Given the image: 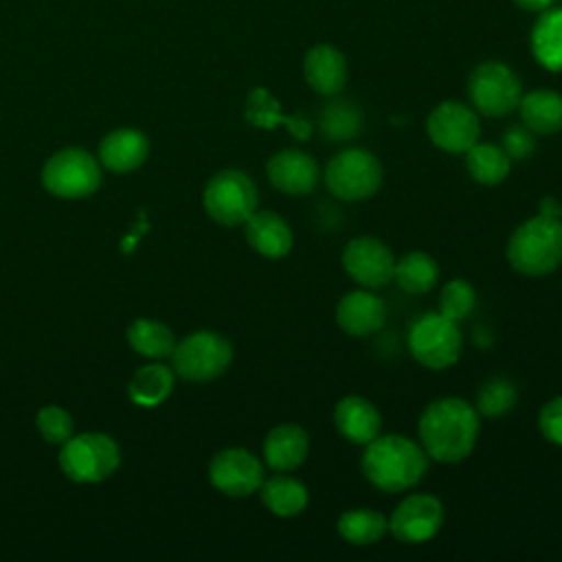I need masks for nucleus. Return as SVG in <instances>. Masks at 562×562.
<instances>
[{
	"instance_id": "obj_1",
	"label": "nucleus",
	"mask_w": 562,
	"mask_h": 562,
	"mask_svg": "<svg viewBox=\"0 0 562 562\" xmlns=\"http://www.w3.org/2000/svg\"><path fill=\"white\" fill-rule=\"evenodd\" d=\"M479 413L461 397H439L419 415L417 432L428 459L459 463L468 459L479 437Z\"/></svg>"
},
{
	"instance_id": "obj_2",
	"label": "nucleus",
	"mask_w": 562,
	"mask_h": 562,
	"mask_svg": "<svg viewBox=\"0 0 562 562\" xmlns=\"http://www.w3.org/2000/svg\"><path fill=\"white\" fill-rule=\"evenodd\" d=\"M360 468L373 487L395 494L415 487L424 479L428 454L406 435H378L364 446Z\"/></svg>"
},
{
	"instance_id": "obj_3",
	"label": "nucleus",
	"mask_w": 562,
	"mask_h": 562,
	"mask_svg": "<svg viewBox=\"0 0 562 562\" xmlns=\"http://www.w3.org/2000/svg\"><path fill=\"white\" fill-rule=\"evenodd\" d=\"M507 261L525 277H547L562 263V220L538 213L514 228Z\"/></svg>"
},
{
	"instance_id": "obj_4",
	"label": "nucleus",
	"mask_w": 562,
	"mask_h": 562,
	"mask_svg": "<svg viewBox=\"0 0 562 562\" xmlns=\"http://www.w3.org/2000/svg\"><path fill=\"white\" fill-rule=\"evenodd\" d=\"M382 162L362 147L338 151L325 167L327 191L345 202H362L373 198L382 187Z\"/></svg>"
},
{
	"instance_id": "obj_5",
	"label": "nucleus",
	"mask_w": 562,
	"mask_h": 562,
	"mask_svg": "<svg viewBox=\"0 0 562 562\" xmlns=\"http://www.w3.org/2000/svg\"><path fill=\"white\" fill-rule=\"evenodd\" d=\"M202 204L206 215L222 226H244L257 211L259 193L241 169H222L204 187Z\"/></svg>"
},
{
	"instance_id": "obj_6",
	"label": "nucleus",
	"mask_w": 562,
	"mask_h": 562,
	"mask_svg": "<svg viewBox=\"0 0 562 562\" xmlns=\"http://www.w3.org/2000/svg\"><path fill=\"white\" fill-rule=\"evenodd\" d=\"M231 360V342L211 329H200L184 336L171 351L173 371L187 382H211L228 369Z\"/></svg>"
},
{
	"instance_id": "obj_7",
	"label": "nucleus",
	"mask_w": 562,
	"mask_h": 562,
	"mask_svg": "<svg viewBox=\"0 0 562 562\" xmlns=\"http://www.w3.org/2000/svg\"><path fill=\"white\" fill-rule=\"evenodd\" d=\"M121 463L119 446L101 432H83L61 443L59 465L64 474L77 483L105 481Z\"/></svg>"
},
{
	"instance_id": "obj_8",
	"label": "nucleus",
	"mask_w": 562,
	"mask_h": 562,
	"mask_svg": "<svg viewBox=\"0 0 562 562\" xmlns=\"http://www.w3.org/2000/svg\"><path fill=\"white\" fill-rule=\"evenodd\" d=\"M463 336L443 314H424L408 329V351L426 369H448L461 358Z\"/></svg>"
},
{
	"instance_id": "obj_9",
	"label": "nucleus",
	"mask_w": 562,
	"mask_h": 562,
	"mask_svg": "<svg viewBox=\"0 0 562 562\" xmlns=\"http://www.w3.org/2000/svg\"><path fill=\"white\" fill-rule=\"evenodd\" d=\"M468 97L483 116H507L518 110L522 88L516 72L503 61L479 64L468 79Z\"/></svg>"
},
{
	"instance_id": "obj_10",
	"label": "nucleus",
	"mask_w": 562,
	"mask_h": 562,
	"mask_svg": "<svg viewBox=\"0 0 562 562\" xmlns=\"http://www.w3.org/2000/svg\"><path fill=\"white\" fill-rule=\"evenodd\" d=\"M42 184L48 193L64 200L86 198L101 184V165L86 149L68 147L46 160Z\"/></svg>"
},
{
	"instance_id": "obj_11",
	"label": "nucleus",
	"mask_w": 562,
	"mask_h": 562,
	"mask_svg": "<svg viewBox=\"0 0 562 562\" xmlns=\"http://www.w3.org/2000/svg\"><path fill=\"white\" fill-rule=\"evenodd\" d=\"M340 261L349 279L356 281L360 288L378 290L393 281L395 257L391 248L378 237L362 235L349 239L342 248Z\"/></svg>"
},
{
	"instance_id": "obj_12",
	"label": "nucleus",
	"mask_w": 562,
	"mask_h": 562,
	"mask_svg": "<svg viewBox=\"0 0 562 562\" xmlns=\"http://www.w3.org/2000/svg\"><path fill=\"white\" fill-rule=\"evenodd\" d=\"M426 134L435 147L448 154H465L479 143L481 123L472 108L461 101H441L426 119Z\"/></svg>"
},
{
	"instance_id": "obj_13",
	"label": "nucleus",
	"mask_w": 562,
	"mask_h": 562,
	"mask_svg": "<svg viewBox=\"0 0 562 562\" xmlns=\"http://www.w3.org/2000/svg\"><path fill=\"white\" fill-rule=\"evenodd\" d=\"M211 485L233 498L259 492L263 483L261 461L246 448H224L209 463Z\"/></svg>"
},
{
	"instance_id": "obj_14",
	"label": "nucleus",
	"mask_w": 562,
	"mask_h": 562,
	"mask_svg": "<svg viewBox=\"0 0 562 562\" xmlns=\"http://www.w3.org/2000/svg\"><path fill=\"white\" fill-rule=\"evenodd\" d=\"M443 505L432 494H411L400 501L389 518V531L397 542L419 544L439 533Z\"/></svg>"
},
{
	"instance_id": "obj_15",
	"label": "nucleus",
	"mask_w": 562,
	"mask_h": 562,
	"mask_svg": "<svg viewBox=\"0 0 562 562\" xmlns=\"http://www.w3.org/2000/svg\"><path fill=\"white\" fill-rule=\"evenodd\" d=\"M270 184L285 195H307L321 180L318 162L301 149H281L266 162Z\"/></svg>"
},
{
	"instance_id": "obj_16",
	"label": "nucleus",
	"mask_w": 562,
	"mask_h": 562,
	"mask_svg": "<svg viewBox=\"0 0 562 562\" xmlns=\"http://www.w3.org/2000/svg\"><path fill=\"white\" fill-rule=\"evenodd\" d=\"M386 303L367 288L347 292L336 305L338 327L353 338L375 334L386 323Z\"/></svg>"
},
{
	"instance_id": "obj_17",
	"label": "nucleus",
	"mask_w": 562,
	"mask_h": 562,
	"mask_svg": "<svg viewBox=\"0 0 562 562\" xmlns=\"http://www.w3.org/2000/svg\"><path fill=\"white\" fill-rule=\"evenodd\" d=\"M334 426L338 435L351 443L367 446L382 430V415L373 402L360 395H347L336 402Z\"/></svg>"
},
{
	"instance_id": "obj_18",
	"label": "nucleus",
	"mask_w": 562,
	"mask_h": 562,
	"mask_svg": "<svg viewBox=\"0 0 562 562\" xmlns=\"http://www.w3.org/2000/svg\"><path fill=\"white\" fill-rule=\"evenodd\" d=\"M310 452V435L299 424H279L263 439L266 465L274 472H294Z\"/></svg>"
},
{
	"instance_id": "obj_19",
	"label": "nucleus",
	"mask_w": 562,
	"mask_h": 562,
	"mask_svg": "<svg viewBox=\"0 0 562 562\" xmlns=\"http://www.w3.org/2000/svg\"><path fill=\"white\" fill-rule=\"evenodd\" d=\"M248 246L268 259H281L292 250L294 235L290 224L274 211H255L244 222Z\"/></svg>"
},
{
	"instance_id": "obj_20",
	"label": "nucleus",
	"mask_w": 562,
	"mask_h": 562,
	"mask_svg": "<svg viewBox=\"0 0 562 562\" xmlns=\"http://www.w3.org/2000/svg\"><path fill=\"white\" fill-rule=\"evenodd\" d=\"M303 77L314 92L336 97L347 83V59L338 48L316 44L303 59Z\"/></svg>"
},
{
	"instance_id": "obj_21",
	"label": "nucleus",
	"mask_w": 562,
	"mask_h": 562,
	"mask_svg": "<svg viewBox=\"0 0 562 562\" xmlns=\"http://www.w3.org/2000/svg\"><path fill=\"white\" fill-rule=\"evenodd\" d=\"M147 151H149V145L145 134L130 127L110 132L99 145L101 165L116 173H127L140 167L147 158Z\"/></svg>"
},
{
	"instance_id": "obj_22",
	"label": "nucleus",
	"mask_w": 562,
	"mask_h": 562,
	"mask_svg": "<svg viewBox=\"0 0 562 562\" xmlns=\"http://www.w3.org/2000/svg\"><path fill=\"white\" fill-rule=\"evenodd\" d=\"M244 116L255 127L272 130L277 125H283L296 140H307L312 134V123L307 119H303L301 114H294V116L281 114L279 101L266 88L250 90V94L246 99Z\"/></svg>"
},
{
	"instance_id": "obj_23",
	"label": "nucleus",
	"mask_w": 562,
	"mask_h": 562,
	"mask_svg": "<svg viewBox=\"0 0 562 562\" xmlns=\"http://www.w3.org/2000/svg\"><path fill=\"white\" fill-rule=\"evenodd\" d=\"M259 496H261V503L266 505V509L279 518L299 516L310 503L307 487L299 479H294L285 472L263 479V483L259 487Z\"/></svg>"
},
{
	"instance_id": "obj_24",
	"label": "nucleus",
	"mask_w": 562,
	"mask_h": 562,
	"mask_svg": "<svg viewBox=\"0 0 562 562\" xmlns=\"http://www.w3.org/2000/svg\"><path fill=\"white\" fill-rule=\"evenodd\" d=\"M520 121L533 134H555L562 130V94L555 90H531L520 97Z\"/></svg>"
},
{
	"instance_id": "obj_25",
	"label": "nucleus",
	"mask_w": 562,
	"mask_h": 562,
	"mask_svg": "<svg viewBox=\"0 0 562 562\" xmlns=\"http://www.w3.org/2000/svg\"><path fill=\"white\" fill-rule=\"evenodd\" d=\"M465 169L470 178L483 187L501 184L512 169V158L494 143H474L465 151Z\"/></svg>"
},
{
	"instance_id": "obj_26",
	"label": "nucleus",
	"mask_w": 562,
	"mask_h": 562,
	"mask_svg": "<svg viewBox=\"0 0 562 562\" xmlns=\"http://www.w3.org/2000/svg\"><path fill=\"white\" fill-rule=\"evenodd\" d=\"M336 529L342 540L356 547H367L378 542L389 531V520L384 514L369 509V507H356L347 509L338 516Z\"/></svg>"
},
{
	"instance_id": "obj_27",
	"label": "nucleus",
	"mask_w": 562,
	"mask_h": 562,
	"mask_svg": "<svg viewBox=\"0 0 562 562\" xmlns=\"http://www.w3.org/2000/svg\"><path fill=\"white\" fill-rule=\"evenodd\" d=\"M393 279L406 294H426L439 279V266L428 252L413 250L395 261Z\"/></svg>"
},
{
	"instance_id": "obj_28",
	"label": "nucleus",
	"mask_w": 562,
	"mask_h": 562,
	"mask_svg": "<svg viewBox=\"0 0 562 562\" xmlns=\"http://www.w3.org/2000/svg\"><path fill=\"white\" fill-rule=\"evenodd\" d=\"M173 391V371L165 364L140 367L130 380V400L138 406H158Z\"/></svg>"
},
{
	"instance_id": "obj_29",
	"label": "nucleus",
	"mask_w": 562,
	"mask_h": 562,
	"mask_svg": "<svg viewBox=\"0 0 562 562\" xmlns=\"http://www.w3.org/2000/svg\"><path fill=\"white\" fill-rule=\"evenodd\" d=\"M533 57L549 70H562V9L544 13L531 33Z\"/></svg>"
},
{
	"instance_id": "obj_30",
	"label": "nucleus",
	"mask_w": 562,
	"mask_h": 562,
	"mask_svg": "<svg viewBox=\"0 0 562 562\" xmlns=\"http://www.w3.org/2000/svg\"><path fill=\"white\" fill-rule=\"evenodd\" d=\"M318 132L323 138L331 143L351 140L362 127V112L351 101H329L318 112Z\"/></svg>"
},
{
	"instance_id": "obj_31",
	"label": "nucleus",
	"mask_w": 562,
	"mask_h": 562,
	"mask_svg": "<svg viewBox=\"0 0 562 562\" xmlns=\"http://www.w3.org/2000/svg\"><path fill=\"white\" fill-rule=\"evenodd\" d=\"M127 340L132 349L147 358H167L176 347V338L165 323L151 318H138L127 329Z\"/></svg>"
},
{
	"instance_id": "obj_32",
	"label": "nucleus",
	"mask_w": 562,
	"mask_h": 562,
	"mask_svg": "<svg viewBox=\"0 0 562 562\" xmlns=\"http://www.w3.org/2000/svg\"><path fill=\"white\" fill-rule=\"evenodd\" d=\"M516 397V384L503 375H494L481 384L474 408L483 417H501L514 408Z\"/></svg>"
},
{
	"instance_id": "obj_33",
	"label": "nucleus",
	"mask_w": 562,
	"mask_h": 562,
	"mask_svg": "<svg viewBox=\"0 0 562 562\" xmlns=\"http://www.w3.org/2000/svg\"><path fill=\"white\" fill-rule=\"evenodd\" d=\"M476 307V290L465 279H450L439 294V314L459 323Z\"/></svg>"
},
{
	"instance_id": "obj_34",
	"label": "nucleus",
	"mask_w": 562,
	"mask_h": 562,
	"mask_svg": "<svg viewBox=\"0 0 562 562\" xmlns=\"http://www.w3.org/2000/svg\"><path fill=\"white\" fill-rule=\"evenodd\" d=\"M40 435L48 443H66L72 437V417L61 406H44L35 417Z\"/></svg>"
},
{
	"instance_id": "obj_35",
	"label": "nucleus",
	"mask_w": 562,
	"mask_h": 562,
	"mask_svg": "<svg viewBox=\"0 0 562 562\" xmlns=\"http://www.w3.org/2000/svg\"><path fill=\"white\" fill-rule=\"evenodd\" d=\"M501 147H503V151L512 160H525L536 149L533 132L529 127H525V125H509L503 132V145Z\"/></svg>"
},
{
	"instance_id": "obj_36",
	"label": "nucleus",
	"mask_w": 562,
	"mask_h": 562,
	"mask_svg": "<svg viewBox=\"0 0 562 562\" xmlns=\"http://www.w3.org/2000/svg\"><path fill=\"white\" fill-rule=\"evenodd\" d=\"M538 428L549 443L562 448V395L549 400L538 415Z\"/></svg>"
},
{
	"instance_id": "obj_37",
	"label": "nucleus",
	"mask_w": 562,
	"mask_h": 562,
	"mask_svg": "<svg viewBox=\"0 0 562 562\" xmlns=\"http://www.w3.org/2000/svg\"><path fill=\"white\" fill-rule=\"evenodd\" d=\"M514 2L527 11H540V9H547L553 0H514Z\"/></svg>"
},
{
	"instance_id": "obj_38",
	"label": "nucleus",
	"mask_w": 562,
	"mask_h": 562,
	"mask_svg": "<svg viewBox=\"0 0 562 562\" xmlns=\"http://www.w3.org/2000/svg\"><path fill=\"white\" fill-rule=\"evenodd\" d=\"M560 220H562V217H560Z\"/></svg>"
}]
</instances>
